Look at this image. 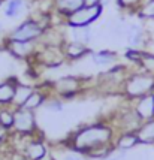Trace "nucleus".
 Returning <instances> with one entry per match:
<instances>
[{"mask_svg": "<svg viewBox=\"0 0 154 160\" xmlns=\"http://www.w3.org/2000/svg\"><path fill=\"white\" fill-rule=\"evenodd\" d=\"M115 129L109 121H97L79 127L70 135L66 145L84 154L87 159L102 160L114 148Z\"/></svg>", "mask_w": 154, "mask_h": 160, "instance_id": "1", "label": "nucleus"}, {"mask_svg": "<svg viewBox=\"0 0 154 160\" xmlns=\"http://www.w3.org/2000/svg\"><path fill=\"white\" fill-rule=\"evenodd\" d=\"M154 93V75L147 73L144 70H133L127 73L124 84L121 87V94L129 100L133 102L136 99L144 98L147 94Z\"/></svg>", "mask_w": 154, "mask_h": 160, "instance_id": "2", "label": "nucleus"}, {"mask_svg": "<svg viewBox=\"0 0 154 160\" xmlns=\"http://www.w3.org/2000/svg\"><path fill=\"white\" fill-rule=\"evenodd\" d=\"M48 28L51 27L43 24V21L39 18H27L12 28L5 39L18 42H39Z\"/></svg>", "mask_w": 154, "mask_h": 160, "instance_id": "3", "label": "nucleus"}, {"mask_svg": "<svg viewBox=\"0 0 154 160\" xmlns=\"http://www.w3.org/2000/svg\"><path fill=\"white\" fill-rule=\"evenodd\" d=\"M51 94H54L60 99H73L84 90V79L73 75L60 77L49 82Z\"/></svg>", "mask_w": 154, "mask_h": 160, "instance_id": "4", "label": "nucleus"}, {"mask_svg": "<svg viewBox=\"0 0 154 160\" xmlns=\"http://www.w3.org/2000/svg\"><path fill=\"white\" fill-rule=\"evenodd\" d=\"M11 132L18 136H35L39 133L36 112L26 108H15L14 126Z\"/></svg>", "mask_w": 154, "mask_h": 160, "instance_id": "5", "label": "nucleus"}, {"mask_svg": "<svg viewBox=\"0 0 154 160\" xmlns=\"http://www.w3.org/2000/svg\"><path fill=\"white\" fill-rule=\"evenodd\" d=\"M37 135H35V136H20L22 144L18 148V151L22 153V156L27 160H51L52 156L49 153L48 145L45 144L42 136H37Z\"/></svg>", "mask_w": 154, "mask_h": 160, "instance_id": "6", "label": "nucleus"}, {"mask_svg": "<svg viewBox=\"0 0 154 160\" xmlns=\"http://www.w3.org/2000/svg\"><path fill=\"white\" fill-rule=\"evenodd\" d=\"M117 133H136L142 126V120L133 109V106H127L124 109H120L112 120L109 121Z\"/></svg>", "mask_w": 154, "mask_h": 160, "instance_id": "7", "label": "nucleus"}, {"mask_svg": "<svg viewBox=\"0 0 154 160\" xmlns=\"http://www.w3.org/2000/svg\"><path fill=\"white\" fill-rule=\"evenodd\" d=\"M37 64H41L43 68L48 69H57L62 64L66 63V57L63 54V48L62 47H56V45H41L39 43V49L36 52L35 58H33Z\"/></svg>", "mask_w": 154, "mask_h": 160, "instance_id": "8", "label": "nucleus"}, {"mask_svg": "<svg viewBox=\"0 0 154 160\" xmlns=\"http://www.w3.org/2000/svg\"><path fill=\"white\" fill-rule=\"evenodd\" d=\"M103 12V5H96V6H84L75 14H72L64 20L66 27H91L93 22L100 18Z\"/></svg>", "mask_w": 154, "mask_h": 160, "instance_id": "9", "label": "nucleus"}, {"mask_svg": "<svg viewBox=\"0 0 154 160\" xmlns=\"http://www.w3.org/2000/svg\"><path fill=\"white\" fill-rule=\"evenodd\" d=\"M3 51L9 52L18 60H32L35 58L39 49V42H18V41H3Z\"/></svg>", "mask_w": 154, "mask_h": 160, "instance_id": "10", "label": "nucleus"}, {"mask_svg": "<svg viewBox=\"0 0 154 160\" xmlns=\"http://www.w3.org/2000/svg\"><path fill=\"white\" fill-rule=\"evenodd\" d=\"M62 48H63V54L66 57V62H78V60L84 58L85 56H90L91 51H93L88 45H84V43L73 41H66Z\"/></svg>", "mask_w": 154, "mask_h": 160, "instance_id": "11", "label": "nucleus"}, {"mask_svg": "<svg viewBox=\"0 0 154 160\" xmlns=\"http://www.w3.org/2000/svg\"><path fill=\"white\" fill-rule=\"evenodd\" d=\"M126 41L129 48L142 49L147 41V33L142 27V22H132L129 24V32H127Z\"/></svg>", "mask_w": 154, "mask_h": 160, "instance_id": "12", "label": "nucleus"}, {"mask_svg": "<svg viewBox=\"0 0 154 160\" xmlns=\"http://www.w3.org/2000/svg\"><path fill=\"white\" fill-rule=\"evenodd\" d=\"M132 106L133 109L136 111V114L141 117L142 121L153 120L154 118V93L133 100Z\"/></svg>", "mask_w": 154, "mask_h": 160, "instance_id": "13", "label": "nucleus"}, {"mask_svg": "<svg viewBox=\"0 0 154 160\" xmlns=\"http://www.w3.org/2000/svg\"><path fill=\"white\" fill-rule=\"evenodd\" d=\"M90 58L94 66L97 68H108V66H115L118 62L117 52H114L111 49H97V51H91Z\"/></svg>", "mask_w": 154, "mask_h": 160, "instance_id": "14", "label": "nucleus"}, {"mask_svg": "<svg viewBox=\"0 0 154 160\" xmlns=\"http://www.w3.org/2000/svg\"><path fill=\"white\" fill-rule=\"evenodd\" d=\"M84 0H54V11L60 15L63 20L72 14H75L81 8H84Z\"/></svg>", "mask_w": 154, "mask_h": 160, "instance_id": "15", "label": "nucleus"}, {"mask_svg": "<svg viewBox=\"0 0 154 160\" xmlns=\"http://www.w3.org/2000/svg\"><path fill=\"white\" fill-rule=\"evenodd\" d=\"M17 82V78H7L0 81V106H12Z\"/></svg>", "mask_w": 154, "mask_h": 160, "instance_id": "16", "label": "nucleus"}, {"mask_svg": "<svg viewBox=\"0 0 154 160\" xmlns=\"http://www.w3.org/2000/svg\"><path fill=\"white\" fill-rule=\"evenodd\" d=\"M66 41L79 42V43H84V45L90 47V42L93 41L91 27H67Z\"/></svg>", "mask_w": 154, "mask_h": 160, "instance_id": "17", "label": "nucleus"}, {"mask_svg": "<svg viewBox=\"0 0 154 160\" xmlns=\"http://www.w3.org/2000/svg\"><path fill=\"white\" fill-rule=\"evenodd\" d=\"M138 145H141V144H139V139H138V135L136 133H117L115 135L114 147L117 150L129 153L130 150H133L135 147H138Z\"/></svg>", "mask_w": 154, "mask_h": 160, "instance_id": "18", "label": "nucleus"}, {"mask_svg": "<svg viewBox=\"0 0 154 160\" xmlns=\"http://www.w3.org/2000/svg\"><path fill=\"white\" fill-rule=\"evenodd\" d=\"M36 87L30 85V84H24V82H17V87H15V98H14V103L12 106L14 108H21L24 106V103L27 102V99L32 96V93L35 91Z\"/></svg>", "mask_w": 154, "mask_h": 160, "instance_id": "19", "label": "nucleus"}, {"mask_svg": "<svg viewBox=\"0 0 154 160\" xmlns=\"http://www.w3.org/2000/svg\"><path fill=\"white\" fill-rule=\"evenodd\" d=\"M136 135L141 145H154V118L144 121Z\"/></svg>", "mask_w": 154, "mask_h": 160, "instance_id": "20", "label": "nucleus"}, {"mask_svg": "<svg viewBox=\"0 0 154 160\" xmlns=\"http://www.w3.org/2000/svg\"><path fill=\"white\" fill-rule=\"evenodd\" d=\"M26 6H27V2L26 0H5L3 14H5L6 18L15 20V18H18L24 12Z\"/></svg>", "mask_w": 154, "mask_h": 160, "instance_id": "21", "label": "nucleus"}, {"mask_svg": "<svg viewBox=\"0 0 154 160\" xmlns=\"http://www.w3.org/2000/svg\"><path fill=\"white\" fill-rule=\"evenodd\" d=\"M14 106H0V126L12 130L14 126Z\"/></svg>", "mask_w": 154, "mask_h": 160, "instance_id": "22", "label": "nucleus"}, {"mask_svg": "<svg viewBox=\"0 0 154 160\" xmlns=\"http://www.w3.org/2000/svg\"><path fill=\"white\" fill-rule=\"evenodd\" d=\"M43 108L49 112H54V114L63 112L64 111V100L60 98H57V96H54V94H51V96L47 99Z\"/></svg>", "mask_w": 154, "mask_h": 160, "instance_id": "23", "label": "nucleus"}, {"mask_svg": "<svg viewBox=\"0 0 154 160\" xmlns=\"http://www.w3.org/2000/svg\"><path fill=\"white\" fill-rule=\"evenodd\" d=\"M136 15L141 21L147 20V18H154V0H144Z\"/></svg>", "mask_w": 154, "mask_h": 160, "instance_id": "24", "label": "nucleus"}, {"mask_svg": "<svg viewBox=\"0 0 154 160\" xmlns=\"http://www.w3.org/2000/svg\"><path fill=\"white\" fill-rule=\"evenodd\" d=\"M138 69L144 70L147 73H153L154 75V56L144 52V56L141 58V62L138 63Z\"/></svg>", "mask_w": 154, "mask_h": 160, "instance_id": "25", "label": "nucleus"}, {"mask_svg": "<svg viewBox=\"0 0 154 160\" xmlns=\"http://www.w3.org/2000/svg\"><path fill=\"white\" fill-rule=\"evenodd\" d=\"M142 3H144V0H117V5H118L120 9L130 11L133 14L138 12V9L141 8Z\"/></svg>", "mask_w": 154, "mask_h": 160, "instance_id": "26", "label": "nucleus"}, {"mask_svg": "<svg viewBox=\"0 0 154 160\" xmlns=\"http://www.w3.org/2000/svg\"><path fill=\"white\" fill-rule=\"evenodd\" d=\"M60 160H87L84 154L78 153L77 150H73V148H70V147L66 145L63 151H62V157Z\"/></svg>", "mask_w": 154, "mask_h": 160, "instance_id": "27", "label": "nucleus"}, {"mask_svg": "<svg viewBox=\"0 0 154 160\" xmlns=\"http://www.w3.org/2000/svg\"><path fill=\"white\" fill-rule=\"evenodd\" d=\"M102 160H127V153L126 151H121V150H117V148L114 147L111 150V153Z\"/></svg>", "mask_w": 154, "mask_h": 160, "instance_id": "28", "label": "nucleus"}, {"mask_svg": "<svg viewBox=\"0 0 154 160\" xmlns=\"http://www.w3.org/2000/svg\"><path fill=\"white\" fill-rule=\"evenodd\" d=\"M11 136H12V132L0 126V151H2L3 147L7 145V144L11 142Z\"/></svg>", "mask_w": 154, "mask_h": 160, "instance_id": "29", "label": "nucleus"}, {"mask_svg": "<svg viewBox=\"0 0 154 160\" xmlns=\"http://www.w3.org/2000/svg\"><path fill=\"white\" fill-rule=\"evenodd\" d=\"M142 51L154 56V33L153 35H147V41H145V45H144Z\"/></svg>", "mask_w": 154, "mask_h": 160, "instance_id": "30", "label": "nucleus"}, {"mask_svg": "<svg viewBox=\"0 0 154 160\" xmlns=\"http://www.w3.org/2000/svg\"><path fill=\"white\" fill-rule=\"evenodd\" d=\"M142 27L145 30L147 35H153L154 33V18H147V20H142Z\"/></svg>", "mask_w": 154, "mask_h": 160, "instance_id": "31", "label": "nucleus"}, {"mask_svg": "<svg viewBox=\"0 0 154 160\" xmlns=\"http://www.w3.org/2000/svg\"><path fill=\"white\" fill-rule=\"evenodd\" d=\"M105 0H84L85 6H96V5H103Z\"/></svg>", "mask_w": 154, "mask_h": 160, "instance_id": "32", "label": "nucleus"}, {"mask_svg": "<svg viewBox=\"0 0 154 160\" xmlns=\"http://www.w3.org/2000/svg\"><path fill=\"white\" fill-rule=\"evenodd\" d=\"M5 3V0H0V8H2V5Z\"/></svg>", "mask_w": 154, "mask_h": 160, "instance_id": "33", "label": "nucleus"}, {"mask_svg": "<svg viewBox=\"0 0 154 160\" xmlns=\"http://www.w3.org/2000/svg\"><path fill=\"white\" fill-rule=\"evenodd\" d=\"M0 30H2V22H0Z\"/></svg>", "mask_w": 154, "mask_h": 160, "instance_id": "34", "label": "nucleus"}, {"mask_svg": "<svg viewBox=\"0 0 154 160\" xmlns=\"http://www.w3.org/2000/svg\"><path fill=\"white\" fill-rule=\"evenodd\" d=\"M21 160H27V159H26V157H24V159H21Z\"/></svg>", "mask_w": 154, "mask_h": 160, "instance_id": "35", "label": "nucleus"}]
</instances>
